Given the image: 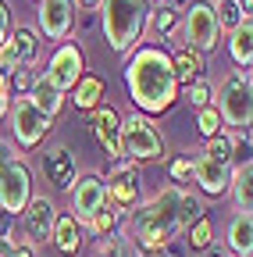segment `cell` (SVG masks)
<instances>
[{"instance_id": "35", "label": "cell", "mask_w": 253, "mask_h": 257, "mask_svg": "<svg viewBox=\"0 0 253 257\" xmlns=\"http://www.w3.org/2000/svg\"><path fill=\"white\" fill-rule=\"evenodd\" d=\"M168 172H171V179H175L171 186H178V182H189V175H193V161H189V157H175Z\"/></svg>"}, {"instance_id": "37", "label": "cell", "mask_w": 253, "mask_h": 257, "mask_svg": "<svg viewBox=\"0 0 253 257\" xmlns=\"http://www.w3.org/2000/svg\"><path fill=\"white\" fill-rule=\"evenodd\" d=\"M8 36H11V8L0 0V47L8 43Z\"/></svg>"}, {"instance_id": "2", "label": "cell", "mask_w": 253, "mask_h": 257, "mask_svg": "<svg viewBox=\"0 0 253 257\" xmlns=\"http://www.w3.org/2000/svg\"><path fill=\"white\" fill-rule=\"evenodd\" d=\"M178 197H182V186H164L161 193H153L150 200H143L129 211L125 232H129V243L136 250H164L182 232Z\"/></svg>"}, {"instance_id": "21", "label": "cell", "mask_w": 253, "mask_h": 257, "mask_svg": "<svg viewBox=\"0 0 253 257\" xmlns=\"http://www.w3.org/2000/svg\"><path fill=\"white\" fill-rule=\"evenodd\" d=\"M225 239H228V250L235 257H249L253 253V221H249V214H232L228 218Z\"/></svg>"}, {"instance_id": "40", "label": "cell", "mask_w": 253, "mask_h": 257, "mask_svg": "<svg viewBox=\"0 0 253 257\" xmlns=\"http://www.w3.org/2000/svg\"><path fill=\"white\" fill-rule=\"evenodd\" d=\"M15 157V147L8 143V140H0V165H4V161H11Z\"/></svg>"}, {"instance_id": "28", "label": "cell", "mask_w": 253, "mask_h": 257, "mask_svg": "<svg viewBox=\"0 0 253 257\" xmlns=\"http://www.w3.org/2000/svg\"><path fill=\"white\" fill-rule=\"evenodd\" d=\"M210 243H214V225H210V218L203 214V218H196L193 225H189V246L193 250H210Z\"/></svg>"}, {"instance_id": "29", "label": "cell", "mask_w": 253, "mask_h": 257, "mask_svg": "<svg viewBox=\"0 0 253 257\" xmlns=\"http://www.w3.org/2000/svg\"><path fill=\"white\" fill-rule=\"evenodd\" d=\"M196 218H203V204H200V197H193V193H185L182 189V197H178V225L182 229H189Z\"/></svg>"}, {"instance_id": "41", "label": "cell", "mask_w": 253, "mask_h": 257, "mask_svg": "<svg viewBox=\"0 0 253 257\" xmlns=\"http://www.w3.org/2000/svg\"><path fill=\"white\" fill-rule=\"evenodd\" d=\"M72 4H79L82 11H97V8L104 4V0H72Z\"/></svg>"}, {"instance_id": "10", "label": "cell", "mask_w": 253, "mask_h": 257, "mask_svg": "<svg viewBox=\"0 0 253 257\" xmlns=\"http://www.w3.org/2000/svg\"><path fill=\"white\" fill-rule=\"evenodd\" d=\"M82 68H86L82 50H79L75 43H61V47L54 50L50 64H47V75H43V79H47L57 93H68V89H75V82L82 79Z\"/></svg>"}, {"instance_id": "39", "label": "cell", "mask_w": 253, "mask_h": 257, "mask_svg": "<svg viewBox=\"0 0 253 257\" xmlns=\"http://www.w3.org/2000/svg\"><path fill=\"white\" fill-rule=\"evenodd\" d=\"M11 232H15V218H11L8 211H0V243L11 239Z\"/></svg>"}, {"instance_id": "23", "label": "cell", "mask_w": 253, "mask_h": 257, "mask_svg": "<svg viewBox=\"0 0 253 257\" xmlns=\"http://www.w3.org/2000/svg\"><path fill=\"white\" fill-rule=\"evenodd\" d=\"M29 100H33V107L36 111H43L50 121H54V114L65 107V93H57L43 75H36V82H33V89H29Z\"/></svg>"}, {"instance_id": "33", "label": "cell", "mask_w": 253, "mask_h": 257, "mask_svg": "<svg viewBox=\"0 0 253 257\" xmlns=\"http://www.w3.org/2000/svg\"><path fill=\"white\" fill-rule=\"evenodd\" d=\"M33 82H36L33 68H18V72L11 75V93H18V96H29V89H33Z\"/></svg>"}, {"instance_id": "43", "label": "cell", "mask_w": 253, "mask_h": 257, "mask_svg": "<svg viewBox=\"0 0 253 257\" xmlns=\"http://www.w3.org/2000/svg\"><path fill=\"white\" fill-rule=\"evenodd\" d=\"M61 257H65V253H61Z\"/></svg>"}, {"instance_id": "22", "label": "cell", "mask_w": 253, "mask_h": 257, "mask_svg": "<svg viewBox=\"0 0 253 257\" xmlns=\"http://www.w3.org/2000/svg\"><path fill=\"white\" fill-rule=\"evenodd\" d=\"M228 54H232V61L239 64V68H246V75H249V64H253V22H249V18L232 29Z\"/></svg>"}, {"instance_id": "24", "label": "cell", "mask_w": 253, "mask_h": 257, "mask_svg": "<svg viewBox=\"0 0 253 257\" xmlns=\"http://www.w3.org/2000/svg\"><path fill=\"white\" fill-rule=\"evenodd\" d=\"M8 43H11V50L18 54L22 68H29V64L36 61V54H40V40H36V29H29V25H18V29H11Z\"/></svg>"}, {"instance_id": "13", "label": "cell", "mask_w": 253, "mask_h": 257, "mask_svg": "<svg viewBox=\"0 0 253 257\" xmlns=\"http://www.w3.org/2000/svg\"><path fill=\"white\" fill-rule=\"evenodd\" d=\"M107 204V189L100 175H82L72 186V218L75 221H89L100 207Z\"/></svg>"}, {"instance_id": "32", "label": "cell", "mask_w": 253, "mask_h": 257, "mask_svg": "<svg viewBox=\"0 0 253 257\" xmlns=\"http://www.w3.org/2000/svg\"><path fill=\"white\" fill-rule=\"evenodd\" d=\"M100 257H139V250L129 239H118V243H100Z\"/></svg>"}, {"instance_id": "19", "label": "cell", "mask_w": 253, "mask_h": 257, "mask_svg": "<svg viewBox=\"0 0 253 257\" xmlns=\"http://www.w3.org/2000/svg\"><path fill=\"white\" fill-rule=\"evenodd\" d=\"M232 200H235V214H249L253 211V161H242V165L232 168Z\"/></svg>"}, {"instance_id": "7", "label": "cell", "mask_w": 253, "mask_h": 257, "mask_svg": "<svg viewBox=\"0 0 253 257\" xmlns=\"http://www.w3.org/2000/svg\"><path fill=\"white\" fill-rule=\"evenodd\" d=\"M161 154H164V140L153 128L150 118L129 114L121 121V157H129V161H157Z\"/></svg>"}, {"instance_id": "1", "label": "cell", "mask_w": 253, "mask_h": 257, "mask_svg": "<svg viewBox=\"0 0 253 257\" xmlns=\"http://www.w3.org/2000/svg\"><path fill=\"white\" fill-rule=\"evenodd\" d=\"M125 86L132 104L146 114H164L178 100V82L171 72V57L161 47H139L125 61Z\"/></svg>"}, {"instance_id": "11", "label": "cell", "mask_w": 253, "mask_h": 257, "mask_svg": "<svg viewBox=\"0 0 253 257\" xmlns=\"http://www.w3.org/2000/svg\"><path fill=\"white\" fill-rule=\"evenodd\" d=\"M104 189H107V204H114L118 211L129 214L139 204V168L132 165V161L114 165L111 175L104 179Z\"/></svg>"}, {"instance_id": "31", "label": "cell", "mask_w": 253, "mask_h": 257, "mask_svg": "<svg viewBox=\"0 0 253 257\" xmlns=\"http://www.w3.org/2000/svg\"><path fill=\"white\" fill-rule=\"evenodd\" d=\"M196 128H200L207 140H210V136H217V133H221V114H217L214 107H203V111L196 114Z\"/></svg>"}, {"instance_id": "25", "label": "cell", "mask_w": 253, "mask_h": 257, "mask_svg": "<svg viewBox=\"0 0 253 257\" xmlns=\"http://www.w3.org/2000/svg\"><path fill=\"white\" fill-rule=\"evenodd\" d=\"M100 96H104V79H97V75H82V79L75 82V107H79V111L100 107Z\"/></svg>"}, {"instance_id": "42", "label": "cell", "mask_w": 253, "mask_h": 257, "mask_svg": "<svg viewBox=\"0 0 253 257\" xmlns=\"http://www.w3.org/2000/svg\"><path fill=\"white\" fill-rule=\"evenodd\" d=\"M200 257H228V253H221V250H203Z\"/></svg>"}, {"instance_id": "4", "label": "cell", "mask_w": 253, "mask_h": 257, "mask_svg": "<svg viewBox=\"0 0 253 257\" xmlns=\"http://www.w3.org/2000/svg\"><path fill=\"white\" fill-rule=\"evenodd\" d=\"M232 143H228V133H217L207 140L203 154L193 161V179L200 182V189L207 197H221L228 193V182H232Z\"/></svg>"}, {"instance_id": "20", "label": "cell", "mask_w": 253, "mask_h": 257, "mask_svg": "<svg viewBox=\"0 0 253 257\" xmlns=\"http://www.w3.org/2000/svg\"><path fill=\"white\" fill-rule=\"evenodd\" d=\"M203 68H207L203 54L189 50V47H178L175 57H171V72H175V82H178V86H189V82L203 79Z\"/></svg>"}, {"instance_id": "38", "label": "cell", "mask_w": 253, "mask_h": 257, "mask_svg": "<svg viewBox=\"0 0 253 257\" xmlns=\"http://www.w3.org/2000/svg\"><path fill=\"white\" fill-rule=\"evenodd\" d=\"M0 257H40L33 246H29V243H11L4 253H0Z\"/></svg>"}, {"instance_id": "15", "label": "cell", "mask_w": 253, "mask_h": 257, "mask_svg": "<svg viewBox=\"0 0 253 257\" xmlns=\"http://www.w3.org/2000/svg\"><path fill=\"white\" fill-rule=\"evenodd\" d=\"M89 125H93V136L104 147L107 157H121V114L111 104H100L89 111Z\"/></svg>"}, {"instance_id": "8", "label": "cell", "mask_w": 253, "mask_h": 257, "mask_svg": "<svg viewBox=\"0 0 253 257\" xmlns=\"http://www.w3.org/2000/svg\"><path fill=\"white\" fill-rule=\"evenodd\" d=\"M33 200V172L22 157H11L0 165V211H8L11 218L29 207Z\"/></svg>"}, {"instance_id": "16", "label": "cell", "mask_w": 253, "mask_h": 257, "mask_svg": "<svg viewBox=\"0 0 253 257\" xmlns=\"http://www.w3.org/2000/svg\"><path fill=\"white\" fill-rule=\"evenodd\" d=\"M22 214H25L29 243H47V239H50V229H54V218H57V207H54L47 197H33Z\"/></svg>"}, {"instance_id": "14", "label": "cell", "mask_w": 253, "mask_h": 257, "mask_svg": "<svg viewBox=\"0 0 253 257\" xmlns=\"http://www.w3.org/2000/svg\"><path fill=\"white\" fill-rule=\"evenodd\" d=\"M36 22L47 40H68V32L75 25V4L72 0H40Z\"/></svg>"}, {"instance_id": "26", "label": "cell", "mask_w": 253, "mask_h": 257, "mask_svg": "<svg viewBox=\"0 0 253 257\" xmlns=\"http://www.w3.org/2000/svg\"><path fill=\"white\" fill-rule=\"evenodd\" d=\"M214 8V18H217V29H235V25H242L249 15L239 8V0H217V4H210Z\"/></svg>"}, {"instance_id": "9", "label": "cell", "mask_w": 253, "mask_h": 257, "mask_svg": "<svg viewBox=\"0 0 253 257\" xmlns=\"http://www.w3.org/2000/svg\"><path fill=\"white\" fill-rule=\"evenodd\" d=\"M8 114H11V133H15L18 147H25V150L40 147L43 136L50 133V118H47L43 111H36L29 96H18V100H11V111H8Z\"/></svg>"}, {"instance_id": "12", "label": "cell", "mask_w": 253, "mask_h": 257, "mask_svg": "<svg viewBox=\"0 0 253 257\" xmlns=\"http://www.w3.org/2000/svg\"><path fill=\"white\" fill-rule=\"evenodd\" d=\"M40 165H43V175H47V182L57 189V193H68L72 186H75V157H72V150L65 147V143H54V147H47L43 150V157H40Z\"/></svg>"}, {"instance_id": "27", "label": "cell", "mask_w": 253, "mask_h": 257, "mask_svg": "<svg viewBox=\"0 0 253 257\" xmlns=\"http://www.w3.org/2000/svg\"><path fill=\"white\" fill-rule=\"evenodd\" d=\"M146 22H150V29L157 36H168V32H175V25H178V11L171 4H161V8H153L146 15Z\"/></svg>"}, {"instance_id": "36", "label": "cell", "mask_w": 253, "mask_h": 257, "mask_svg": "<svg viewBox=\"0 0 253 257\" xmlns=\"http://www.w3.org/2000/svg\"><path fill=\"white\" fill-rule=\"evenodd\" d=\"M11 100H15V93H11V79H8V75H0V118H8Z\"/></svg>"}, {"instance_id": "34", "label": "cell", "mask_w": 253, "mask_h": 257, "mask_svg": "<svg viewBox=\"0 0 253 257\" xmlns=\"http://www.w3.org/2000/svg\"><path fill=\"white\" fill-rule=\"evenodd\" d=\"M18 68H22L18 54L11 50V43H4V47H0V75H8V79H11V75H15Z\"/></svg>"}, {"instance_id": "30", "label": "cell", "mask_w": 253, "mask_h": 257, "mask_svg": "<svg viewBox=\"0 0 253 257\" xmlns=\"http://www.w3.org/2000/svg\"><path fill=\"white\" fill-rule=\"evenodd\" d=\"M185 100L193 104L196 111H203V107H210V100H214V89H210L203 79H196V82H189V86H185Z\"/></svg>"}, {"instance_id": "17", "label": "cell", "mask_w": 253, "mask_h": 257, "mask_svg": "<svg viewBox=\"0 0 253 257\" xmlns=\"http://www.w3.org/2000/svg\"><path fill=\"white\" fill-rule=\"evenodd\" d=\"M125 221H129V214H125V211H118L114 204H104L86 225H89V232L97 236L100 243H118V239H129V232H125Z\"/></svg>"}, {"instance_id": "5", "label": "cell", "mask_w": 253, "mask_h": 257, "mask_svg": "<svg viewBox=\"0 0 253 257\" xmlns=\"http://www.w3.org/2000/svg\"><path fill=\"white\" fill-rule=\"evenodd\" d=\"M221 125H232V133H249V121H253V86L246 72H232L225 75L217 89V107Z\"/></svg>"}, {"instance_id": "6", "label": "cell", "mask_w": 253, "mask_h": 257, "mask_svg": "<svg viewBox=\"0 0 253 257\" xmlns=\"http://www.w3.org/2000/svg\"><path fill=\"white\" fill-rule=\"evenodd\" d=\"M182 47L196 50V54H210L217 50V40H221V29H217V18H214V8L207 0H193L182 15Z\"/></svg>"}, {"instance_id": "3", "label": "cell", "mask_w": 253, "mask_h": 257, "mask_svg": "<svg viewBox=\"0 0 253 257\" xmlns=\"http://www.w3.org/2000/svg\"><path fill=\"white\" fill-rule=\"evenodd\" d=\"M100 8H104V40L111 43V50L129 54L146 29L150 0H104Z\"/></svg>"}, {"instance_id": "18", "label": "cell", "mask_w": 253, "mask_h": 257, "mask_svg": "<svg viewBox=\"0 0 253 257\" xmlns=\"http://www.w3.org/2000/svg\"><path fill=\"white\" fill-rule=\"evenodd\" d=\"M50 243L57 246V253L75 257L82 250V225L72 214H57L54 218V229H50Z\"/></svg>"}]
</instances>
